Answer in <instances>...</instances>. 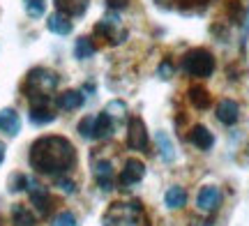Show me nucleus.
Instances as JSON below:
<instances>
[{
    "label": "nucleus",
    "mask_w": 249,
    "mask_h": 226,
    "mask_svg": "<svg viewBox=\"0 0 249 226\" xmlns=\"http://www.w3.org/2000/svg\"><path fill=\"white\" fill-rule=\"evenodd\" d=\"M76 164V150L65 136H42L30 145V166L44 175H62Z\"/></svg>",
    "instance_id": "nucleus-1"
},
{
    "label": "nucleus",
    "mask_w": 249,
    "mask_h": 226,
    "mask_svg": "<svg viewBox=\"0 0 249 226\" xmlns=\"http://www.w3.org/2000/svg\"><path fill=\"white\" fill-rule=\"evenodd\" d=\"M58 74L46 70V67H35L30 70L23 83V92H26L30 106H51V92L58 88Z\"/></svg>",
    "instance_id": "nucleus-2"
},
{
    "label": "nucleus",
    "mask_w": 249,
    "mask_h": 226,
    "mask_svg": "<svg viewBox=\"0 0 249 226\" xmlns=\"http://www.w3.org/2000/svg\"><path fill=\"white\" fill-rule=\"evenodd\" d=\"M104 226H150L148 215L139 201H118L111 203L102 219Z\"/></svg>",
    "instance_id": "nucleus-3"
},
{
    "label": "nucleus",
    "mask_w": 249,
    "mask_h": 226,
    "mask_svg": "<svg viewBox=\"0 0 249 226\" xmlns=\"http://www.w3.org/2000/svg\"><path fill=\"white\" fill-rule=\"evenodd\" d=\"M182 70H185L189 76H198V79H205L214 72V58L210 51L205 49H192L189 53H185L182 58Z\"/></svg>",
    "instance_id": "nucleus-4"
},
{
    "label": "nucleus",
    "mask_w": 249,
    "mask_h": 226,
    "mask_svg": "<svg viewBox=\"0 0 249 226\" xmlns=\"http://www.w3.org/2000/svg\"><path fill=\"white\" fill-rule=\"evenodd\" d=\"M127 145L132 150H145L148 148V132H145V122L141 118H129V122H127Z\"/></svg>",
    "instance_id": "nucleus-5"
},
{
    "label": "nucleus",
    "mask_w": 249,
    "mask_h": 226,
    "mask_svg": "<svg viewBox=\"0 0 249 226\" xmlns=\"http://www.w3.org/2000/svg\"><path fill=\"white\" fill-rule=\"evenodd\" d=\"M28 194H30V201H33V206L37 208V212H39L42 217H46L49 210H51V196H49V190H46L44 185H39L37 180L28 178Z\"/></svg>",
    "instance_id": "nucleus-6"
},
{
    "label": "nucleus",
    "mask_w": 249,
    "mask_h": 226,
    "mask_svg": "<svg viewBox=\"0 0 249 226\" xmlns=\"http://www.w3.org/2000/svg\"><path fill=\"white\" fill-rule=\"evenodd\" d=\"M143 175H145L143 162H139V159H127L123 166V171H120V175H118V182H120V187H134L136 182L143 180Z\"/></svg>",
    "instance_id": "nucleus-7"
},
{
    "label": "nucleus",
    "mask_w": 249,
    "mask_h": 226,
    "mask_svg": "<svg viewBox=\"0 0 249 226\" xmlns=\"http://www.w3.org/2000/svg\"><path fill=\"white\" fill-rule=\"evenodd\" d=\"M219 203H222L219 187L208 185V187H203V190L198 191V208L203 210V212H214V210L219 208Z\"/></svg>",
    "instance_id": "nucleus-8"
},
{
    "label": "nucleus",
    "mask_w": 249,
    "mask_h": 226,
    "mask_svg": "<svg viewBox=\"0 0 249 226\" xmlns=\"http://www.w3.org/2000/svg\"><path fill=\"white\" fill-rule=\"evenodd\" d=\"M189 143L196 145L198 150H210L213 143H214V136H213V132H210L208 127L196 125L194 129L189 132Z\"/></svg>",
    "instance_id": "nucleus-9"
},
{
    "label": "nucleus",
    "mask_w": 249,
    "mask_h": 226,
    "mask_svg": "<svg viewBox=\"0 0 249 226\" xmlns=\"http://www.w3.org/2000/svg\"><path fill=\"white\" fill-rule=\"evenodd\" d=\"M217 118H219V122H224V125H235L238 118H240V106L233 100H222L219 106H217Z\"/></svg>",
    "instance_id": "nucleus-10"
},
{
    "label": "nucleus",
    "mask_w": 249,
    "mask_h": 226,
    "mask_svg": "<svg viewBox=\"0 0 249 226\" xmlns=\"http://www.w3.org/2000/svg\"><path fill=\"white\" fill-rule=\"evenodd\" d=\"M55 7L60 14L65 17H83L86 14V9H88V2L90 0H53Z\"/></svg>",
    "instance_id": "nucleus-11"
},
{
    "label": "nucleus",
    "mask_w": 249,
    "mask_h": 226,
    "mask_svg": "<svg viewBox=\"0 0 249 226\" xmlns=\"http://www.w3.org/2000/svg\"><path fill=\"white\" fill-rule=\"evenodd\" d=\"M95 180H97L99 190H113V166H111V162H95Z\"/></svg>",
    "instance_id": "nucleus-12"
},
{
    "label": "nucleus",
    "mask_w": 249,
    "mask_h": 226,
    "mask_svg": "<svg viewBox=\"0 0 249 226\" xmlns=\"http://www.w3.org/2000/svg\"><path fill=\"white\" fill-rule=\"evenodd\" d=\"M21 129V118L14 109H2L0 111V132H5L9 136H17Z\"/></svg>",
    "instance_id": "nucleus-13"
},
{
    "label": "nucleus",
    "mask_w": 249,
    "mask_h": 226,
    "mask_svg": "<svg viewBox=\"0 0 249 226\" xmlns=\"http://www.w3.org/2000/svg\"><path fill=\"white\" fill-rule=\"evenodd\" d=\"M83 92L81 90H65L58 95V100H55V104H58V109L62 111H74V109H81L83 106Z\"/></svg>",
    "instance_id": "nucleus-14"
},
{
    "label": "nucleus",
    "mask_w": 249,
    "mask_h": 226,
    "mask_svg": "<svg viewBox=\"0 0 249 226\" xmlns=\"http://www.w3.org/2000/svg\"><path fill=\"white\" fill-rule=\"evenodd\" d=\"M46 28H49L51 33H55V35H70L74 26H71L70 17H65L60 12H53L51 17L46 18Z\"/></svg>",
    "instance_id": "nucleus-15"
},
{
    "label": "nucleus",
    "mask_w": 249,
    "mask_h": 226,
    "mask_svg": "<svg viewBox=\"0 0 249 226\" xmlns=\"http://www.w3.org/2000/svg\"><path fill=\"white\" fill-rule=\"evenodd\" d=\"M113 134V118L107 111H102L99 116H95V129H92V139H107Z\"/></svg>",
    "instance_id": "nucleus-16"
},
{
    "label": "nucleus",
    "mask_w": 249,
    "mask_h": 226,
    "mask_svg": "<svg viewBox=\"0 0 249 226\" xmlns=\"http://www.w3.org/2000/svg\"><path fill=\"white\" fill-rule=\"evenodd\" d=\"M189 102L194 104L196 109H210V104H213V97H210V92L201 88V86H194V88H189Z\"/></svg>",
    "instance_id": "nucleus-17"
},
{
    "label": "nucleus",
    "mask_w": 249,
    "mask_h": 226,
    "mask_svg": "<svg viewBox=\"0 0 249 226\" xmlns=\"http://www.w3.org/2000/svg\"><path fill=\"white\" fill-rule=\"evenodd\" d=\"M12 222L14 226H35V215L26 206L17 203V206H12Z\"/></svg>",
    "instance_id": "nucleus-18"
},
{
    "label": "nucleus",
    "mask_w": 249,
    "mask_h": 226,
    "mask_svg": "<svg viewBox=\"0 0 249 226\" xmlns=\"http://www.w3.org/2000/svg\"><path fill=\"white\" fill-rule=\"evenodd\" d=\"M28 116H30V122H35V125H49L55 120V113L51 106H30Z\"/></svg>",
    "instance_id": "nucleus-19"
},
{
    "label": "nucleus",
    "mask_w": 249,
    "mask_h": 226,
    "mask_svg": "<svg viewBox=\"0 0 249 226\" xmlns=\"http://www.w3.org/2000/svg\"><path fill=\"white\" fill-rule=\"evenodd\" d=\"M95 51H97V46H95V42H92L90 37H79V39H76L74 55H76L79 60H86L90 55H95Z\"/></svg>",
    "instance_id": "nucleus-20"
},
{
    "label": "nucleus",
    "mask_w": 249,
    "mask_h": 226,
    "mask_svg": "<svg viewBox=\"0 0 249 226\" xmlns=\"http://www.w3.org/2000/svg\"><path fill=\"white\" fill-rule=\"evenodd\" d=\"M187 203V191L182 190V187H171L169 191H166V206H169L171 210H178V208H182Z\"/></svg>",
    "instance_id": "nucleus-21"
},
{
    "label": "nucleus",
    "mask_w": 249,
    "mask_h": 226,
    "mask_svg": "<svg viewBox=\"0 0 249 226\" xmlns=\"http://www.w3.org/2000/svg\"><path fill=\"white\" fill-rule=\"evenodd\" d=\"M157 145H160L161 157H164L166 162H173L176 153H173V143H171V139L166 136V132H157Z\"/></svg>",
    "instance_id": "nucleus-22"
},
{
    "label": "nucleus",
    "mask_w": 249,
    "mask_h": 226,
    "mask_svg": "<svg viewBox=\"0 0 249 226\" xmlns=\"http://www.w3.org/2000/svg\"><path fill=\"white\" fill-rule=\"evenodd\" d=\"M23 7H26L28 17L39 18L46 12V2L44 0H23Z\"/></svg>",
    "instance_id": "nucleus-23"
},
{
    "label": "nucleus",
    "mask_w": 249,
    "mask_h": 226,
    "mask_svg": "<svg viewBox=\"0 0 249 226\" xmlns=\"http://www.w3.org/2000/svg\"><path fill=\"white\" fill-rule=\"evenodd\" d=\"M51 226H76V217L71 215L70 210H62V212H58L53 217Z\"/></svg>",
    "instance_id": "nucleus-24"
},
{
    "label": "nucleus",
    "mask_w": 249,
    "mask_h": 226,
    "mask_svg": "<svg viewBox=\"0 0 249 226\" xmlns=\"http://www.w3.org/2000/svg\"><path fill=\"white\" fill-rule=\"evenodd\" d=\"M92 129H95V116H86L79 122V134L83 139H92Z\"/></svg>",
    "instance_id": "nucleus-25"
},
{
    "label": "nucleus",
    "mask_w": 249,
    "mask_h": 226,
    "mask_svg": "<svg viewBox=\"0 0 249 226\" xmlns=\"http://www.w3.org/2000/svg\"><path fill=\"white\" fill-rule=\"evenodd\" d=\"M9 190L12 191H21V190H28V178L23 173H17L12 180H9Z\"/></svg>",
    "instance_id": "nucleus-26"
},
{
    "label": "nucleus",
    "mask_w": 249,
    "mask_h": 226,
    "mask_svg": "<svg viewBox=\"0 0 249 226\" xmlns=\"http://www.w3.org/2000/svg\"><path fill=\"white\" fill-rule=\"evenodd\" d=\"M58 187H60L62 191H67V194H74V191H76V185L71 180H67V178H58Z\"/></svg>",
    "instance_id": "nucleus-27"
},
{
    "label": "nucleus",
    "mask_w": 249,
    "mask_h": 226,
    "mask_svg": "<svg viewBox=\"0 0 249 226\" xmlns=\"http://www.w3.org/2000/svg\"><path fill=\"white\" fill-rule=\"evenodd\" d=\"M108 9H113V12H118V9H124L127 5H129V0H107Z\"/></svg>",
    "instance_id": "nucleus-28"
},
{
    "label": "nucleus",
    "mask_w": 249,
    "mask_h": 226,
    "mask_svg": "<svg viewBox=\"0 0 249 226\" xmlns=\"http://www.w3.org/2000/svg\"><path fill=\"white\" fill-rule=\"evenodd\" d=\"M229 14L233 18L240 17V0H229Z\"/></svg>",
    "instance_id": "nucleus-29"
},
{
    "label": "nucleus",
    "mask_w": 249,
    "mask_h": 226,
    "mask_svg": "<svg viewBox=\"0 0 249 226\" xmlns=\"http://www.w3.org/2000/svg\"><path fill=\"white\" fill-rule=\"evenodd\" d=\"M169 74H171V63L166 60V63L160 67V76H161V79H169Z\"/></svg>",
    "instance_id": "nucleus-30"
},
{
    "label": "nucleus",
    "mask_w": 249,
    "mask_h": 226,
    "mask_svg": "<svg viewBox=\"0 0 249 226\" xmlns=\"http://www.w3.org/2000/svg\"><path fill=\"white\" fill-rule=\"evenodd\" d=\"M5 150H7V148H5V143L0 141V164L5 162Z\"/></svg>",
    "instance_id": "nucleus-31"
}]
</instances>
